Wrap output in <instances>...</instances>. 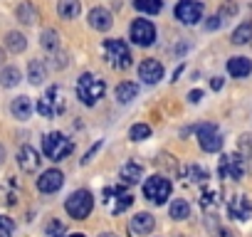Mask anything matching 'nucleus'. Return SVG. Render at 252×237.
<instances>
[{
  "label": "nucleus",
  "instance_id": "72a5a7b5",
  "mask_svg": "<svg viewBox=\"0 0 252 237\" xmlns=\"http://www.w3.org/2000/svg\"><path fill=\"white\" fill-rule=\"evenodd\" d=\"M45 235L47 237H64V222L62 220H50L47 227H45Z\"/></svg>",
  "mask_w": 252,
  "mask_h": 237
},
{
  "label": "nucleus",
  "instance_id": "cd10ccee",
  "mask_svg": "<svg viewBox=\"0 0 252 237\" xmlns=\"http://www.w3.org/2000/svg\"><path fill=\"white\" fill-rule=\"evenodd\" d=\"M15 15H18V20H20L23 25H35V23H37V10H35L32 3H28V0L18 5Z\"/></svg>",
  "mask_w": 252,
  "mask_h": 237
},
{
  "label": "nucleus",
  "instance_id": "79ce46f5",
  "mask_svg": "<svg viewBox=\"0 0 252 237\" xmlns=\"http://www.w3.org/2000/svg\"><path fill=\"white\" fill-rule=\"evenodd\" d=\"M3 161H5V146L0 144V163H3Z\"/></svg>",
  "mask_w": 252,
  "mask_h": 237
},
{
  "label": "nucleus",
  "instance_id": "6e6552de",
  "mask_svg": "<svg viewBox=\"0 0 252 237\" xmlns=\"http://www.w3.org/2000/svg\"><path fill=\"white\" fill-rule=\"evenodd\" d=\"M144 195H146L154 205H163V203L171 198V180L163 178V176L146 178V183H144Z\"/></svg>",
  "mask_w": 252,
  "mask_h": 237
},
{
  "label": "nucleus",
  "instance_id": "4468645a",
  "mask_svg": "<svg viewBox=\"0 0 252 237\" xmlns=\"http://www.w3.org/2000/svg\"><path fill=\"white\" fill-rule=\"evenodd\" d=\"M40 163H42V158H40V153H37L32 146H23V148L18 151V166H20L25 173H35V171L40 168Z\"/></svg>",
  "mask_w": 252,
  "mask_h": 237
},
{
  "label": "nucleus",
  "instance_id": "dca6fc26",
  "mask_svg": "<svg viewBox=\"0 0 252 237\" xmlns=\"http://www.w3.org/2000/svg\"><path fill=\"white\" fill-rule=\"evenodd\" d=\"M227 74L235 77V79L250 77L252 74V59H247V57H230L227 59Z\"/></svg>",
  "mask_w": 252,
  "mask_h": 237
},
{
  "label": "nucleus",
  "instance_id": "9d476101",
  "mask_svg": "<svg viewBox=\"0 0 252 237\" xmlns=\"http://www.w3.org/2000/svg\"><path fill=\"white\" fill-rule=\"evenodd\" d=\"M195 134H198V144L205 153H218L222 148V136L215 129V124H203L195 129Z\"/></svg>",
  "mask_w": 252,
  "mask_h": 237
},
{
  "label": "nucleus",
  "instance_id": "9b49d317",
  "mask_svg": "<svg viewBox=\"0 0 252 237\" xmlns=\"http://www.w3.org/2000/svg\"><path fill=\"white\" fill-rule=\"evenodd\" d=\"M62 185H64V173L57 171V168H50V171H45V173L37 178V190L45 193V195L57 193Z\"/></svg>",
  "mask_w": 252,
  "mask_h": 237
},
{
  "label": "nucleus",
  "instance_id": "4c0bfd02",
  "mask_svg": "<svg viewBox=\"0 0 252 237\" xmlns=\"http://www.w3.org/2000/svg\"><path fill=\"white\" fill-rule=\"evenodd\" d=\"M222 23H225V20H222V15H220V13H215V15H210V18H208V23H205V30H208V32H213V30H218Z\"/></svg>",
  "mask_w": 252,
  "mask_h": 237
},
{
  "label": "nucleus",
  "instance_id": "473e14b6",
  "mask_svg": "<svg viewBox=\"0 0 252 237\" xmlns=\"http://www.w3.org/2000/svg\"><path fill=\"white\" fill-rule=\"evenodd\" d=\"M131 203H134V198L129 195V193H119V198H116V203H114V215H119V212H124L126 207H131Z\"/></svg>",
  "mask_w": 252,
  "mask_h": 237
},
{
  "label": "nucleus",
  "instance_id": "412c9836",
  "mask_svg": "<svg viewBox=\"0 0 252 237\" xmlns=\"http://www.w3.org/2000/svg\"><path fill=\"white\" fill-rule=\"evenodd\" d=\"M10 114H13L15 118H20V121H28L30 114H32V101H30L28 96H18V99H13V104H10Z\"/></svg>",
  "mask_w": 252,
  "mask_h": 237
},
{
  "label": "nucleus",
  "instance_id": "37998d69",
  "mask_svg": "<svg viewBox=\"0 0 252 237\" xmlns=\"http://www.w3.org/2000/svg\"><path fill=\"white\" fill-rule=\"evenodd\" d=\"M3 62H5V50L0 47V67H3Z\"/></svg>",
  "mask_w": 252,
  "mask_h": 237
},
{
  "label": "nucleus",
  "instance_id": "0eeeda50",
  "mask_svg": "<svg viewBox=\"0 0 252 237\" xmlns=\"http://www.w3.org/2000/svg\"><path fill=\"white\" fill-rule=\"evenodd\" d=\"M37 114L40 116H45V118H52V116H57V114H62L64 111V94H62V89L55 84V87H50L47 89V94L42 96V99H37Z\"/></svg>",
  "mask_w": 252,
  "mask_h": 237
},
{
  "label": "nucleus",
  "instance_id": "c03bdc74",
  "mask_svg": "<svg viewBox=\"0 0 252 237\" xmlns=\"http://www.w3.org/2000/svg\"><path fill=\"white\" fill-rule=\"evenodd\" d=\"M99 237H116V235H114V232H101Z\"/></svg>",
  "mask_w": 252,
  "mask_h": 237
},
{
  "label": "nucleus",
  "instance_id": "6ab92c4d",
  "mask_svg": "<svg viewBox=\"0 0 252 237\" xmlns=\"http://www.w3.org/2000/svg\"><path fill=\"white\" fill-rule=\"evenodd\" d=\"M114 96H116L119 104H129V101H134V99L139 96V87H136V82H121V84L114 89Z\"/></svg>",
  "mask_w": 252,
  "mask_h": 237
},
{
  "label": "nucleus",
  "instance_id": "7ed1b4c3",
  "mask_svg": "<svg viewBox=\"0 0 252 237\" xmlns=\"http://www.w3.org/2000/svg\"><path fill=\"white\" fill-rule=\"evenodd\" d=\"M72 141L64 136V134H60V131H52V134H47L45 139H42V151H45V156L50 158V161H64L69 153H72Z\"/></svg>",
  "mask_w": 252,
  "mask_h": 237
},
{
  "label": "nucleus",
  "instance_id": "ddd939ff",
  "mask_svg": "<svg viewBox=\"0 0 252 237\" xmlns=\"http://www.w3.org/2000/svg\"><path fill=\"white\" fill-rule=\"evenodd\" d=\"M111 25H114V18L106 8H92L89 10V28L92 30L106 32V30H111Z\"/></svg>",
  "mask_w": 252,
  "mask_h": 237
},
{
  "label": "nucleus",
  "instance_id": "58836bf2",
  "mask_svg": "<svg viewBox=\"0 0 252 237\" xmlns=\"http://www.w3.org/2000/svg\"><path fill=\"white\" fill-rule=\"evenodd\" d=\"M200 99H203V91H200V89H193V91L188 94V101H190V104H198Z\"/></svg>",
  "mask_w": 252,
  "mask_h": 237
},
{
  "label": "nucleus",
  "instance_id": "393cba45",
  "mask_svg": "<svg viewBox=\"0 0 252 237\" xmlns=\"http://www.w3.org/2000/svg\"><path fill=\"white\" fill-rule=\"evenodd\" d=\"M237 153L245 161V168L252 173V134H242L237 141Z\"/></svg>",
  "mask_w": 252,
  "mask_h": 237
},
{
  "label": "nucleus",
  "instance_id": "7c9ffc66",
  "mask_svg": "<svg viewBox=\"0 0 252 237\" xmlns=\"http://www.w3.org/2000/svg\"><path fill=\"white\" fill-rule=\"evenodd\" d=\"M186 176H188V180L190 183H205L208 180V171L203 168V166H188V171H186Z\"/></svg>",
  "mask_w": 252,
  "mask_h": 237
},
{
  "label": "nucleus",
  "instance_id": "5701e85b",
  "mask_svg": "<svg viewBox=\"0 0 252 237\" xmlns=\"http://www.w3.org/2000/svg\"><path fill=\"white\" fill-rule=\"evenodd\" d=\"M5 47H8L10 52L20 55V52L28 50V37H25L23 32H18V30H10V32L5 35Z\"/></svg>",
  "mask_w": 252,
  "mask_h": 237
},
{
  "label": "nucleus",
  "instance_id": "f257e3e1",
  "mask_svg": "<svg viewBox=\"0 0 252 237\" xmlns=\"http://www.w3.org/2000/svg\"><path fill=\"white\" fill-rule=\"evenodd\" d=\"M104 91H106V84H104V79L96 77V74L84 72V74L77 79V96H79V101H82L84 106H96V101L104 96Z\"/></svg>",
  "mask_w": 252,
  "mask_h": 237
},
{
  "label": "nucleus",
  "instance_id": "f8f14e48",
  "mask_svg": "<svg viewBox=\"0 0 252 237\" xmlns=\"http://www.w3.org/2000/svg\"><path fill=\"white\" fill-rule=\"evenodd\" d=\"M163 64L158 62V59H154V57H149V59H144L141 64H139V77L146 82V84H158L161 79H163Z\"/></svg>",
  "mask_w": 252,
  "mask_h": 237
},
{
  "label": "nucleus",
  "instance_id": "1a4fd4ad",
  "mask_svg": "<svg viewBox=\"0 0 252 237\" xmlns=\"http://www.w3.org/2000/svg\"><path fill=\"white\" fill-rule=\"evenodd\" d=\"M245 173H247V168H245V161H242L240 153H225V156L220 158V166H218V176H220V178L240 180Z\"/></svg>",
  "mask_w": 252,
  "mask_h": 237
},
{
  "label": "nucleus",
  "instance_id": "bb28decb",
  "mask_svg": "<svg viewBox=\"0 0 252 237\" xmlns=\"http://www.w3.org/2000/svg\"><path fill=\"white\" fill-rule=\"evenodd\" d=\"M40 45H42V50L50 52V55L57 52V50H60V32L52 30V28L42 30V35H40Z\"/></svg>",
  "mask_w": 252,
  "mask_h": 237
},
{
  "label": "nucleus",
  "instance_id": "2f4dec72",
  "mask_svg": "<svg viewBox=\"0 0 252 237\" xmlns=\"http://www.w3.org/2000/svg\"><path fill=\"white\" fill-rule=\"evenodd\" d=\"M129 136H131V141H144V139L151 136V126H146V124H134V126L129 129Z\"/></svg>",
  "mask_w": 252,
  "mask_h": 237
},
{
  "label": "nucleus",
  "instance_id": "f704fd0d",
  "mask_svg": "<svg viewBox=\"0 0 252 237\" xmlns=\"http://www.w3.org/2000/svg\"><path fill=\"white\" fill-rule=\"evenodd\" d=\"M67 64H69V55H67V52H62V50L52 52V67H55V69H64Z\"/></svg>",
  "mask_w": 252,
  "mask_h": 237
},
{
  "label": "nucleus",
  "instance_id": "a878e982",
  "mask_svg": "<svg viewBox=\"0 0 252 237\" xmlns=\"http://www.w3.org/2000/svg\"><path fill=\"white\" fill-rule=\"evenodd\" d=\"M23 79V72L18 67H3L0 69V87H5V89H13L18 87Z\"/></svg>",
  "mask_w": 252,
  "mask_h": 237
},
{
  "label": "nucleus",
  "instance_id": "39448f33",
  "mask_svg": "<svg viewBox=\"0 0 252 237\" xmlns=\"http://www.w3.org/2000/svg\"><path fill=\"white\" fill-rule=\"evenodd\" d=\"M173 15L181 25H198L205 15V5H203V0H178L173 8Z\"/></svg>",
  "mask_w": 252,
  "mask_h": 237
},
{
  "label": "nucleus",
  "instance_id": "a18cd8bd",
  "mask_svg": "<svg viewBox=\"0 0 252 237\" xmlns=\"http://www.w3.org/2000/svg\"><path fill=\"white\" fill-rule=\"evenodd\" d=\"M69 237H87V235H82V232H74V235H69Z\"/></svg>",
  "mask_w": 252,
  "mask_h": 237
},
{
  "label": "nucleus",
  "instance_id": "ea45409f",
  "mask_svg": "<svg viewBox=\"0 0 252 237\" xmlns=\"http://www.w3.org/2000/svg\"><path fill=\"white\" fill-rule=\"evenodd\" d=\"M210 89H213V91L222 89V77H213V79H210Z\"/></svg>",
  "mask_w": 252,
  "mask_h": 237
},
{
  "label": "nucleus",
  "instance_id": "c85d7f7f",
  "mask_svg": "<svg viewBox=\"0 0 252 237\" xmlns=\"http://www.w3.org/2000/svg\"><path fill=\"white\" fill-rule=\"evenodd\" d=\"M134 8L146 15H158L163 8V0H134Z\"/></svg>",
  "mask_w": 252,
  "mask_h": 237
},
{
  "label": "nucleus",
  "instance_id": "f3484780",
  "mask_svg": "<svg viewBox=\"0 0 252 237\" xmlns=\"http://www.w3.org/2000/svg\"><path fill=\"white\" fill-rule=\"evenodd\" d=\"M119 178H121L124 183L134 185V183H139V180L144 178V166H141V163H136V161L124 163V166H121V171H119Z\"/></svg>",
  "mask_w": 252,
  "mask_h": 237
},
{
  "label": "nucleus",
  "instance_id": "e433bc0d",
  "mask_svg": "<svg viewBox=\"0 0 252 237\" xmlns=\"http://www.w3.org/2000/svg\"><path fill=\"white\" fill-rule=\"evenodd\" d=\"M15 232V222L5 215H0V237H10Z\"/></svg>",
  "mask_w": 252,
  "mask_h": 237
},
{
  "label": "nucleus",
  "instance_id": "b1692460",
  "mask_svg": "<svg viewBox=\"0 0 252 237\" xmlns=\"http://www.w3.org/2000/svg\"><path fill=\"white\" fill-rule=\"evenodd\" d=\"M230 42H232V45H247V42H252V20L240 23V25L232 30Z\"/></svg>",
  "mask_w": 252,
  "mask_h": 237
},
{
  "label": "nucleus",
  "instance_id": "a19ab883",
  "mask_svg": "<svg viewBox=\"0 0 252 237\" xmlns=\"http://www.w3.org/2000/svg\"><path fill=\"white\" fill-rule=\"evenodd\" d=\"M186 50H188V42H183L181 47H173V52H176V55H183Z\"/></svg>",
  "mask_w": 252,
  "mask_h": 237
},
{
  "label": "nucleus",
  "instance_id": "20e7f679",
  "mask_svg": "<svg viewBox=\"0 0 252 237\" xmlns=\"http://www.w3.org/2000/svg\"><path fill=\"white\" fill-rule=\"evenodd\" d=\"M92 207H94V195L89 190H74L64 200V210L74 220H87L92 215Z\"/></svg>",
  "mask_w": 252,
  "mask_h": 237
},
{
  "label": "nucleus",
  "instance_id": "c9c22d12",
  "mask_svg": "<svg viewBox=\"0 0 252 237\" xmlns=\"http://www.w3.org/2000/svg\"><path fill=\"white\" fill-rule=\"evenodd\" d=\"M200 205H203V207H208V210H213V207H218V193H215V190H203V198H200Z\"/></svg>",
  "mask_w": 252,
  "mask_h": 237
},
{
  "label": "nucleus",
  "instance_id": "423d86ee",
  "mask_svg": "<svg viewBox=\"0 0 252 237\" xmlns=\"http://www.w3.org/2000/svg\"><path fill=\"white\" fill-rule=\"evenodd\" d=\"M156 25L146 18H136L131 25H129V40L136 45V47H151L156 42Z\"/></svg>",
  "mask_w": 252,
  "mask_h": 237
},
{
  "label": "nucleus",
  "instance_id": "a211bd4d",
  "mask_svg": "<svg viewBox=\"0 0 252 237\" xmlns=\"http://www.w3.org/2000/svg\"><path fill=\"white\" fill-rule=\"evenodd\" d=\"M154 225H156V217H154L151 212H136V215L131 217V230H134L136 235H149V232L154 230Z\"/></svg>",
  "mask_w": 252,
  "mask_h": 237
},
{
  "label": "nucleus",
  "instance_id": "2eb2a0df",
  "mask_svg": "<svg viewBox=\"0 0 252 237\" xmlns=\"http://www.w3.org/2000/svg\"><path fill=\"white\" fill-rule=\"evenodd\" d=\"M230 217L232 220H240V222H245V220L252 217V203H250L247 195H235L230 200Z\"/></svg>",
  "mask_w": 252,
  "mask_h": 237
},
{
  "label": "nucleus",
  "instance_id": "4be33fe9",
  "mask_svg": "<svg viewBox=\"0 0 252 237\" xmlns=\"http://www.w3.org/2000/svg\"><path fill=\"white\" fill-rule=\"evenodd\" d=\"M28 79H30V84H42L45 79H47V64L42 62V59H30V64H28Z\"/></svg>",
  "mask_w": 252,
  "mask_h": 237
},
{
  "label": "nucleus",
  "instance_id": "c756f323",
  "mask_svg": "<svg viewBox=\"0 0 252 237\" xmlns=\"http://www.w3.org/2000/svg\"><path fill=\"white\" fill-rule=\"evenodd\" d=\"M171 217L173 220H188L190 217V205L183 200V198H176L171 203Z\"/></svg>",
  "mask_w": 252,
  "mask_h": 237
},
{
  "label": "nucleus",
  "instance_id": "f03ea898",
  "mask_svg": "<svg viewBox=\"0 0 252 237\" xmlns=\"http://www.w3.org/2000/svg\"><path fill=\"white\" fill-rule=\"evenodd\" d=\"M104 55H106L109 64L116 67V69H129L134 64V57H131L129 45H126L124 40H119V37L104 40Z\"/></svg>",
  "mask_w": 252,
  "mask_h": 237
},
{
  "label": "nucleus",
  "instance_id": "aec40b11",
  "mask_svg": "<svg viewBox=\"0 0 252 237\" xmlns=\"http://www.w3.org/2000/svg\"><path fill=\"white\" fill-rule=\"evenodd\" d=\"M82 13V3L79 0H60L57 3V15L62 20H77Z\"/></svg>",
  "mask_w": 252,
  "mask_h": 237
}]
</instances>
